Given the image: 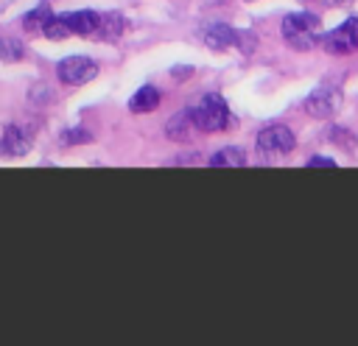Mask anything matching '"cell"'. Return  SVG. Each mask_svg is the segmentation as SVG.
Returning a JSON list of instances; mask_svg holds the SVG:
<instances>
[{"instance_id":"obj_4","label":"cell","mask_w":358,"mask_h":346,"mask_svg":"<svg viewBox=\"0 0 358 346\" xmlns=\"http://www.w3.org/2000/svg\"><path fill=\"white\" fill-rule=\"evenodd\" d=\"M56 75H59L62 84L78 86V84H87V81H92L98 75V64L90 56H67V59L59 61Z\"/></svg>"},{"instance_id":"obj_19","label":"cell","mask_w":358,"mask_h":346,"mask_svg":"<svg viewBox=\"0 0 358 346\" xmlns=\"http://www.w3.org/2000/svg\"><path fill=\"white\" fill-rule=\"evenodd\" d=\"M330 140H333V142H338L341 148L355 151V137H352L347 128H333V131H330Z\"/></svg>"},{"instance_id":"obj_16","label":"cell","mask_w":358,"mask_h":346,"mask_svg":"<svg viewBox=\"0 0 358 346\" xmlns=\"http://www.w3.org/2000/svg\"><path fill=\"white\" fill-rule=\"evenodd\" d=\"M42 33H45L48 39H64V36H70V28H67V22H64L62 17H50V20L45 22Z\"/></svg>"},{"instance_id":"obj_1","label":"cell","mask_w":358,"mask_h":346,"mask_svg":"<svg viewBox=\"0 0 358 346\" xmlns=\"http://www.w3.org/2000/svg\"><path fill=\"white\" fill-rule=\"evenodd\" d=\"M187 112H190V120H193L196 131H224L235 123L232 114H229V106L224 103L221 95H204Z\"/></svg>"},{"instance_id":"obj_15","label":"cell","mask_w":358,"mask_h":346,"mask_svg":"<svg viewBox=\"0 0 358 346\" xmlns=\"http://www.w3.org/2000/svg\"><path fill=\"white\" fill-rule=\"evenodd\" d=\"M25 56V47L20 39H11V36H3L0 39V59L3 61H20Z\"/></svg>"},{"instance_id":"obj_22","label":"cell","mask_w":358,"mask_h":346,"mask_svg":"<svg viewBox=\"0 0 358 346\" xmlns=\"http://www.w3.org/2000/svg\"><path fill=\"white\" fill-rule=\"evenodd\" d=\"M327 6H347V3H352V0H324Z\"/></svg>"},{"instance_id":"obj_2","label":"cell","mask_w":358,"mask_h":346,"mask_svg":"<svg viewBox=\"0 0 358 346\" xmlns=\"http://www.w3.org/2000/svg\"><path fill=\"white\" fill-rule=\"evenodd\" d=\"M344 103V95L336 84H319L308 98H305V112L316 120H327L333 117Z\"/></svg>"},{"instance_id":"obj_8","label":"cell","mask_w":358,"mask_h":346,"mask_svg":"<svg viewBox=\"0 0 358 346\" xmlns=\"http://www.w3.org/2000/svg\"><path fill=\"white\" fill-rule=\"evenodd\" d=\"M204 42H207V47H213V50L238 47V31L229 28V25H224V22H218V25H213V28L204 31Z\"/></svg>"},{"instance_id":"obj_17","label":"cell","mask_w":358,"mask_h":346,"mask_svg":"<svg viewBox=\"0 0 358 346\" xmlns=\"http://www.w3.org/2000/svg\"><path fill=\"white\" fill-rule=\"evenodd\" d=\"M285 42L291 50H310L319 42V36L316 33H291V36H285Z\"/></svg>"},{"instance_id":"obj_18","label":"cell","mask_w":358,"mask_h":346,"mask_svg":"<svg viewBox=\"0 0 358 346\" xmlns=\"http://www.w3.org/2000/svg\"><path fill=\"white\" fill-rule=\"evenodd\" d=\"M92 137L87 134V128H67V131H62V137H59V142L62 145H76V142H90Z\"/></svg>"},{"instance_id":"obj_13","label":"cell","mask_w":358,"mask_h":346,"mask_svg":"<svg viewBox=\"0 0 358 346\" xmlns=\"http://www.w3.org/2000/svg\"><path fill=\"white\" fill-rule=\"evenodd\" d=\"M123 28H126V22H123L120 14H103L101 22H98L95 36H101V39H117L123 33Z\"/></svg>"},{"instance_id":"obj_20","label":"cell","mask_w":358,"mask_h":346,"mask_svg":"<svg viewBox=\"0 0 358 346\" xmlns=\"http://www.w3.org/2000/svg\"><path fill=\"white\" fill-rule=\"evenodd\" d=\"M308 167H336V162L330 156H313L308 159Z\"/></svg>"},{"instance_id":"obj_21","label":"cell","mask_w":358,"mask_h":346,"mask_svg":"<svg viewBox=\"0 0 358 346\" xmlns=\"http://www.w3.org/2000/svg\"><path fill=\"white\" fill-rule=\"evenodd\" d=\"M190 73H193L190 67H182V70H173V75H176V78H185V75H190Z\"/></svg>"},{"instance_id":"obj_3","label":"cell","mask_w":358,"mask_h":346,"mask_svg":"<svg viewBox=\"0 0 358 346\" xmlns=\"http://www.w3.org/2000/svg\"><path fill=\"white\" fill-rule=\"evenodd\" d=\"M255 145L266 156H282V153H291L294 151L296 140H294V131L288 126H266L263 131H257Z\"/></svg>"},{"instance_id":"obj_14","label":"cell","mask_w":358,"mask_h":346,"mask_svg":"<svg viewBox=\"0 0 358 346\" xmlns=\"http://www.w3.org/2000/svg\"><path fill=\"white\" fill-rule=\"evenodd\" d=\"M53 14H50V8L42 3V6H36L34 11H28L25 17H22V25H25V31H42L45 28V22L50 20Z\"/></svg>"},{"instance_id":"obj_6","label":"cell","mask_w":358,"mask_h":346,"mask_svg":"<svg viewBox=\"0 0 358 346\" xmlns=\"http://www.w3.org/2000/svg\"><path fill=\"white\" fill-rule=\"evenodd\" d=\"M319 45L327 53H333V56H344V53H352L355 50V42H352V33H350V25L347 22H341L338 28L322 33L319 36Z\"/></svg>"},{"instance_id":"obj_10","label":"cell","mask_w":358,"mask_h":346,"mask_svg":"<svg viewBox=\"0 0 358 346\" xmlns=\"http://www.w3.org/2000/svg\"><path fill=\"white\" fill-rule=\"evenodd\" d=\"M159 100H162L159 89H157V86H151V84H145V86H140V89H137V92L129 98V109H131L134 114L154 112V109L159 106Z\"/></svg>"},{"instance_id":"obj_5","label":"cell","mask_w":358,"mask_h":346,"mask_svg":"<svg viewBox=\"0 0 358 346\" xmlns=\"http://www.w3.org/2000/svg\"><path fill=\"white\" fill-rule=\"evenodd\" d=\"M34 145L31 131H25L22 126H6L3 137H0V153L3 156H25Z\"/></svg>"},{"instance_id":"obj_7","label":"cell","mask_w":358,"mask_h":346,"mask_svg":"<svg viewBox=\"0 0 358 346\" xmlns=\"http://www.w3.org/2000/svg\"><path fill=\"white\" fill-rule=\"evenodd\" d=\"M59 17L67 22L70 33H78V36H95L98 22H101V14H95V11H90V8L67 11V14H59Z\"/></svg>"},{"instance_id":"obj_11","label":"cell","mask_w":358,"mask_h":346,"mask_svg":"<svg viewBox=\"0 0 358 346\" xmlns=\"http://www.w3.org/2000/svg\"><path fill=\"white\" fill-rule=\"evenodd\" d=\"M190 128H196V126H193V120H190V112L185 109V112H179V114H173V117L168 120L165 134H168L171 140H176V142H185V140H190Z\"/></svg>"},{"instance_id":"obj_9","label":"cell","mask_w":358,"mask_h":346,"mask_svg":"<svg viewBox=\"0 0 358 346\" xmlns=\"http://www.w3.org/2000/svg\"><path fill=\"white\" fill-rule=\"evenodd\" d=\"M316 25H319V17L316 14L296 11V14H288L282 20V36H291V33H316Z\"/></svg>"},{"instance_id":"obj_12","label":"cell","mask_w":358,"mask_h":346,"mask_svg":"<svg viewBox=\"0 0 358 346\" xmlns=\"http://www.w3.org/2000/svg\"><path fill=\"white\" fill-rule=\"evenodd\" d=\"M241 165H246V156L238 145H227L210 156V167H241Z\"/></svg>"}]
</instances>
